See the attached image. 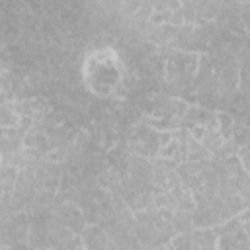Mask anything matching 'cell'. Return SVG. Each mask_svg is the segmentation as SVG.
<instances>
[{
  "mask_svg": "<svg viewBox=\"0 0 250 250\" xmlns=\"http://www.w3.org/2000/svg\"><path fill=\"white\" fill-rule=\"evenodd\" d=\"M172 227L176 234L193 230V217L189 211H172Z\"/></svg>",
  "mask_w": 250,
  "mask_h": 250,
  "instance_id": "7c38bea8",
  "label": "cell"
},
{
  "mask_svg": "<svg viewBox=\"0 0 250 250\" xmlns=\"http://www.w3.org/2000/svg\"><path fill=\"white\" fill-rule=\"evenodd\" d=\"M82 244H80V236L76 234V236H72L70 240H66V242H62V244H59V246H55V248H49V250H78Z\"/></svg>",
  "mask_w": 250,
  "mask_h": 250,
  "instance_id": "2e32d148",
  "label": "cell"
},
{
  "mask_svg": "<svg viewBox=\"0 0 250 250\" xmlns=\"http://www.w3.org/2000/svg\"><path fill=\"white\" fill-rule=\"evenodd\" d=\"M0 168H2V154H0Z\"/></svg>",
  "mask_w": 250,
  "mask_h": 250,
  "instance_id": "ac0fdd59",
  "label": "cell"
},
{
  "mask_svg": "<svg viewBox=\"0 0 250 250\" xmlns=\"http://www.w3.org/2000/svg\"><path fill=\"white\" fill-rule=\"evenodd\" d=\"M191 238V250H217V232L215 229L207 227V229H193L189 232Z\"/></svg>",
  "mask_w": 250,
  "mask_h": 250,
  "instance_id": "9c48e42d",
  "label": "cell"
},
{
  "mask_svg": "<svg viewBox=\"0 0 250 250\" xmlns=\"http://www.w3.org/2000/svg\"><path fill=\"white\" fill-rule=\"evenodd\" d=\"M18 113L14 111V100H8L4 104H0V129L2 127H12L16 129L18 127Z\"/></svg>",
  "mask_w": 250,
  "mask_h": 250,
  "instance_id": "4fadbf2b",
  "label": "cell"
},
{
  "mask_svg": "<svg viewBox=\"0 0 250 250\" xmlns=\"http://www.w3.org/2000/svg\"><path fill=\"white\" fill-rule=\"evenodd\" d=\"M213 115H215V111L205 109V107L195 105V104H189L188 109H186V113H184L182 119H180V129L189 131V129L195 127V125H205Z\"/></svg>",
  "mask_w": 250,
  "mask_h": 250,
  "instance_id": "ba28073f",
  "label": "cell"
},
{
  "mask_svg": "<svg viewBox=\"0 0 250 250\" xmlns=\"http://www.w3.org/2000/svg\"><path fill=\"white\" fill-rule=\"evenodd\" d=\"M209 45V35L205 33V29L201 25H191V23H184L176 29L174 41L170 45V49H178V51H188V53H205Z\"/></svg>",
  "mask_w": 250,
  "mask_h": 250,
  "instance_id": "7a4b0ae2",
  "label": "cell"
},
{
  "mask_svg": "<svg viewBox=\"0 0 250 250\" xmlns=\"http://www.w3.org/2000/svg\"><path fill=\"white\" fill-rule=\"evenodd\" d=\"M0 250H14V248H0Z\"/></svg>",
  "mask_w": 250,
  "mask_h": 250,
  "instance_id": "d6986e66",
  "label": "cell"
},
{
  "mask_svg": "<svg viewBox=\"0 0 250 250\" xmlns=\"http://www.w3.org/2000/svg\"><path fill=\"white\" fill-rule=\"evenodd\" d=\"M168 246L172 250H191V238H189V232H184V234H174L168 242Z\"/></svg>",
  "mask_w": 250,
  "mask_h": 250,
  "instance_id": "9a60e30c",
  "label": "cell"
},
{
  "mask_svg": "<svg viewBox=\"0 0 250 250\" xmlns=\"http://www.w3.org/2000/svg\"><path fill=\"white\" fill-rule=\"evenodd\" d=\"M23 146L25 148H31L39 154H47L51 150V141H49V135L45 131H37V129H31L23 135Z\"/></svg>",
  "mask_w": 250,
  "mask_h": 250,
  "instance_id": "30bf717a",
  "label": "cell"
},
{
  "mask_svg": "<svg viewBox=\"0 0 250 250\" xmlns=\"http://www.w3.org/2000/svg\"><path fill=\"white\" fill-rule=\"evenodd\" d=\"M78 236L84 250H105L107 246V234L100 225H86Z\"/></svg>",
  "mask_w": 250,
  "mask_h": 250,
  "instance_id": "52a82bcc",
  "label": "cell"
},
{
  "mask_svg": "<svg viewBox=\"0 0 250 250\" xmlns=\"http://www.w3.org/2000/svg\"><path fill=\"white\" fill-rule=\"evenodd\" d=\"M164 191H166V209H170V211H189V213H193V209H195L193 193H191L188 188L178 186V188L164 189Z\"/></svg>",
  "mask_w": 250,
  "mask_h": 250,
  "instance_id": "8992f818",
  "label": "cell"
},
{
  "mask_svg": "<svg viewBox=\"0 0 250 250\" xmlns=\"http://www.w3.org/2000/svg\"><path fill=\"white\" fill-rule=\"evenodd\" d=\"M223 141H225V139H223V135H221L219 131H207L199 143L203 145V148H205L209 154H215V152L221 148Z\"/></svg>",
  "mask_w": 250,
  "mask_h": 250,
  "instance_id": "5bb4252c",
  "label": "cell"
},
{
  "mask_svg": "<svg viewBox=\"0 0 250 250\" xmlns=\"http://www.w3.org/2000/svg\"><path fill=\"white\" fill-rule=\"evenodd\" d=\"M23 146V137L20 135L18 129L12 127H2L0 129V154L14 152Z\"/></svg>",
  "mask_w": 250,
  "mask_h": 250,
  "instance_id": "8fae6325",
  "label": "cell"
},
{
  "mask_svg": "<svg viewBox=\"0 0 250 250\" xmlns=\"http://www.w3.org/2000/svg\"><path fill=\"white\" fill-rule=\"evenodd\" d=\"M166 250H172V248H170V246H168V244H166Z\"/></svg>",
  "mask_w": 250,
  "mask_h": 250,
  "instance_id": "ffe728a7",
  "label": "cell"
},
{
  "mask_svg": "<svg viewBox=\"0 0 250 250\" xmlns=\"http://www.w3.org/2000/svg\"><path fill=\"white\" fill-rule=\"evenodd\" d=\"M127 178L139 186V188H148L150 186V160L145 156L129 154L127 158Z\"/></svg>",
  "mask_w": 250,
  "mask_h": 250,
  "instance_id": "5b68a950",
  "label": "cell"
},
{
  "mask_svg": "<svg viewBox=\"0 0 250 250\" xmlns=\"http://www.w3.org/2000/svg\"><path fill=\"white\" fill-rule=\"evenodd\" d=\"M150 250H166V246H158V248H150Z\"/></svg>",
  "mask_w": 250,
  "mask_h": 250,
  "instance_id": "e0dca14e",
  "label": "cell"
},
{
  "mask_svg": "<svg viewBox=\"0 0 250 250\" xmlns=\"http://www.w3.org/2000/svg\"><path fill=\"white\" fill-rule=\"evenodd\" d=\"M49 211H51L53 219H55L59 225L66 227V229L72 230L74 234H80L82 229L86 227L84 215H82V211H80V207H78L76 203H70V201H59V199L55 197V203L51 205Z\"/></svg>",
  "mask_w": 250,
  "mask_h": 250,
  "instance_id": "277c9868",
  "label": "cell"
},
{
  "mask_svg": "<svg viewBox=\"0 0 250 250\" xmlns=\"http://www.w3.org/2000/svg\"><path fill=\"white\" fill-rule=\"evenodd\" d=\"M176 162L154 156L150 158V186L156 189H172L180 186V178L176 172Z\"/></svg>",
  "mask_w": 250,
  "mask_h": 250,
  "instance_id": "3957f363",
  "label": "cell"
},
{
  "mask_svg": "<svg viewBox=\"0 0 250 250\" xmlns=\"http://www.w3.org/2000/svg\"><path fill=\"white\" fill-rule=\"evenodd\" d=\"M170 137H172V133H162V131L146 127L143 123H135V125L127 127L125 139H119V141L123 143V146L129 154L145 156L150 160V158L158 156L160 148L170 141Z\"/></svg>",
  "mask_w": 250,
  "mask_h": 250,
  "instance_id": "6da1fadb",
  "label": "cell"
}]
</instances>
